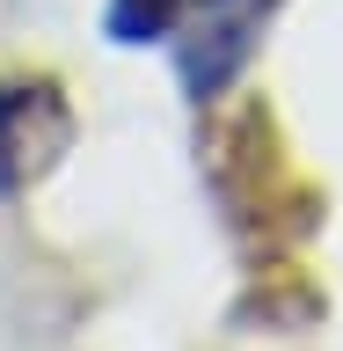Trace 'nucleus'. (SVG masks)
<instances>
[{"label": "nucleus", "mask_w": 343, "mask_h": 351, "mask_svg": "<svg viewBox=\"0 0 343 351\" xmlns=\"http://www.w3.org/2000/svg\"><path fill=\"white\" fill-rule=\"evenodd\" d=\"M73 110L51 81H0V197H22L66 154Z\"/></svg>", "instance_id": "nucleus-1"}, {"label": "nucleus", "mask_w": 343, "mask_h": 351, "mask_svg": "<svg viewBox=\"0 0 343 351\" xmlns=\"http://www.w3.org/2000/svg\"><path fill=\"white\" fill-rule=\"evenodd\" d=\"M263 15H270V0H212V8L175 37V81H183L190 103H212L219 88L241 73V59H249Z\"/></svg>", "instance_id": "nucleus-2"}, {"label": "nucleus", "mask_w": 343, "mask_h": 351, "mask_svg": "<svg viewBox=\"0 0 343 351\" xmlns=\"http://www.w3.org/2000/svg\"><path fill=\"white\" fill-rule=\"evenodd\" d=\"M175 22H183V0H110L103 37L110 44H161Z\"/></svg>", "instance_id": "nucleus-3"}]
</instances>
